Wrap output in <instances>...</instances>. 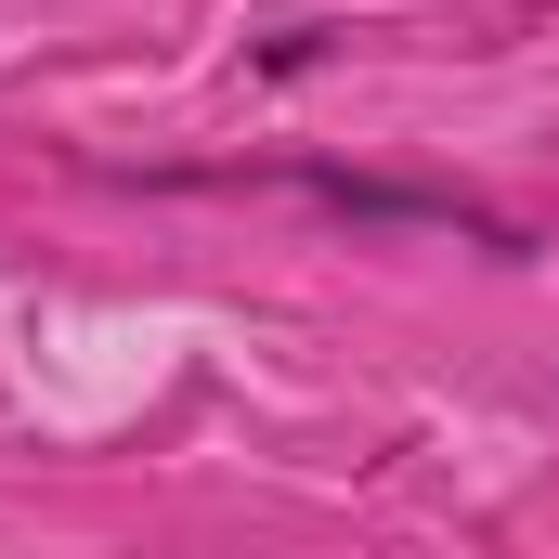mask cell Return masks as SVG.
Instances as JSON below:
<instances>
[{
    "instance_id": "obj_1",
    "label": "cell",
    "mask_w": 559,
    "mask_h": 559,
    "mask_svg": "<svg viewBox=\"0 0 559 559\" xmlns=\"http://www.w3.org/2000/svg\"><path fill=\"white\" fill-rule=\"evenodd\" d=\"M286 182L325 195V209H352V222H442V235L521 261V222H495V209H468V195H442V182H378V169H286Z\"/></svg>"
}]
</instances>
